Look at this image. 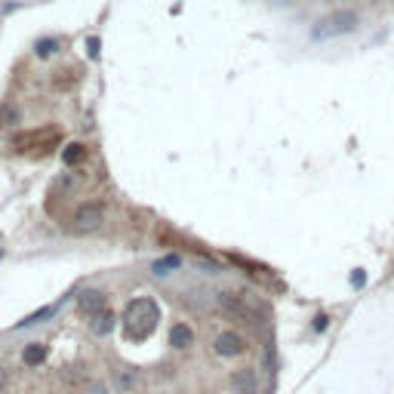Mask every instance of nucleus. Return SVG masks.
Returning <instances> with one entry per match:
<instances>
[{
    "mask_svg": "<svg viewBox=\"0 0 394 394\" xmlns=\"http://www.w3.org/2000/svg\"><path fill=\"white\" fill-rule=\"evenodd\" d=\"M360 28V12L357 10H333L324 19H318L311 28V41H336V37L354 34Z\"/></svg>",
    "mask_w": 394,
    "mask_h": 394,
    "instance_id": "f257e3e1",
    "label": "nucleus"
},
{
    "mask_svg": "<svg viewBox=\"0 0 394 394\" xmlns=\"http://www.w3.org/2000/svg\"><path fill=\"white\" fill-rule=\"evenodd\" d=\"M157 320H160V308H157L154 299L142 296V299H133L127 308V333L133 339H148L154 333Z\"/></svg>",
    "mask_w": 394,
    "mask_h": 394,
    "instance_id": "f03ea898",
    "label": "nucleus"
},
{
    "mask_svg": "<svg viewBox=\"0 0 394 394\" xmlns=\"http://www.w3.org/2000/svg\"><path fill=\"white\" fill-rule=\"evenodd\" d=\"M71 231L77 234H93L108 222V207L102 200H81L71 209Z\"/></svg>",
    "mask_w": 394,
    "mask_h": 394,
    "instance_id": "7ed1b4c3",
    "label": "nucleus"
},
{
    "mask_svg": "<svg viewBox=\"0 0 394 394\" xmlns=\"http://www.w3.org/2000/svg\"><path fill=\"white\" fill-rule=\"evenodd\" d=\"M216 302H219V308L228 314V318H234V320H244V324H259V314L253 311V305L244 299V296H238V293H231V290H222L219 296H216Z\"/></svg>",
    "mask_w": 394,
    "mask_h": 394,
    "instance_id": "20e7f679",
    "label": "nucleus"
},
{
    "mask_svg": "<svg viewBox=\"0 0 394 394\" xmlns=\"http://www.w3.org/2000/svg\"><path fill=\"white\" fill-rule=\"evenodd\" d=\"M247 339L240 336L238 330H222V333H216L213 336V354L216 357H225V360H231V357H240V354H247Z\"/></svg>",
    "mask_w": 394,
    "mask_h": 394,
    "instance_id": "39448f33",
    "label": "nucleus"
},
{
    "mask_svg": "<svg viewBox=\"0 0 394 394\" xmlns=\"http://www.w3.org/2000/svg\"><path fill=\"white\" fill-rule=\"evenodd\" d=\"M59 139V133L52 127L47 129H25V133H16L10 139V145H16V151H28V148H52Z\"/></svg>",
    "mask_w": 394,
    "mask_h": 394,
    "instance_id": "423d86ee",
    "label": "nucleus"
},
{
    "mask_svg": "<svg viewBox=\"0 0 394 394\" xmlns=\"http://www.w3.org/2000/svg\"><path fill=\"white\" fill-rule=\"evenodd\" d=\"M228 385H231V394H256L259 391V373H256V366H238L228 376Z\"/></svg>",
    "mask_w": 394,
    "mask_h": 394,
    "instance_id": "0eeeda50",
    "label": "nucleus"
},
{
    "mask_svg": "<svg viewBox=\"0 0 394 394\" xmlns=\"http://www.w3.org/2000/svg\"><path fill=\"white\" fill-rule=\"evenodd\" d=\"M167 342H169L173 351H191L194 342H197L194 326L185 324V320H176V324L169 326V333H167Z\"/></svg>",
    "mask_w": 394,
    "mask_h": 394,
    "instance_id": "6e6552de",
    "label": "nucleus"
},
{
    "mask_svg": "<svg viewBox=\"0 0 394 394\" xmlns=\"http://www.w3.org/2000/svg\"><path fill=\"white\" fill-rule=\"evenodd\" d=\"M77 305H81V311L87 314V318H93V314H98V311H105V308H108V293L96 290V287H87V290L77 293Z\"/></svg>",
    "mask_w": 394,
    "mask_h": 394,
    "instance_id": "1a4fd4ad",
    "label": "nucleus"
},
{
    "mask_svg": "<svg viewBox=\"0 0 394 394\" xmlns=\"http://www.w3.org/2000/svg\"><path fill=\"white\" fill-rule=\"evenodd\" d=\"M50 357V345L47 342H28L22 348V364L28 366V370H37V366H43Z\"/></svg>",
    "mask_w": 394,
    "mask_h": 394,
    "instance_id": "9d476101",
    "label": "nucleus"
},
{
    "mask_svg": "<svg viewBox=\"0 0 394 394\" xmlns=\"http://www.w3.org/2000/svg\"><path fill=\"white\" fill-rule=\"evenodd\" d=\"M114 311L111 308H105V311H98V314H93V318L87 320L90 324V333L93 336H98V339H105V336H111V330H114Z\"/></svg>",
    "mask_w": 394,
    "mask_h": 394,
    "instance_id": "9b49d317",
    "label": "nucleus"
},
{
    "mask_svg": "<svg viewBox=\"0 0 394 394\" xmlns=\"http://www.w3.org/2000/svg\"><path fill=\"white\" fill-rule=\"evenodd\" d=\"M136 385H139V373L129 370V366L117 370L114 379H111V388H114L117 394H136Z\"/></svg>",
    "mask_w": 394,
    "mask_h": 394,
    "instance_id": "f8f14e48",
    "label": "nucleus"
},
{
    "mask_svg": "<svg viewBox=\"0 0 394 394\" xmlns=\"http://www.w3.org/2000/svg\"><path fill=\"white\" fill-rule=\"evenodd\" d=\"M90 157V145H83V142H71V145L62 148V163L68 169H77L81 163H87Z\"/></svg>",
    "mask_w": 394,
    "mask_h": 394,
    "instance_id": "ddd939ff",
    "label": "nucleus"
},
{
    "mask_svg": "<svg viewBox=\"0 0 394 394\" xmlns=\"http://www.w3.org/2000/svg\"><path fill=\"white\" fill-rule=\"evenodd\" d=\"M176 268H182V256L179 253H169V256H163V259H157L154 265H151V271H154L157 278H163V274H173Z\"/></svg>",
    "mask_w": 394,
    "mask_h": 394,
    "instance_id": "4468645a",
    "label": "nucleus"
},
{
    "mask_svg": "<svg viewBox=\"0 0 394 394\" xmlns=\"http://www.w3.org/2000/svg\"><path fill=\"white\" fill-rule=\"evenodd\" d=\"M228 259H231L234 262V265H240V268H244V271L247 274H253V278H259V274H265V268H262V265H256V262H249L247 259V256H228Z\"/></svg>",
    "mask_w": 394,
    "mask_h": 394,
    "instance_id": "2eb2a0df",
    "label": "nucleus"
},
{
    "mask_svg": "<svg viewBox=\"0 0 394 394\" xmlns=\"http://www.w3.org/2000/svg\"><path fill=\"white\" fill-rule=\"evenodd\" d=\"M111 391H114V388H111L105 379H90V382L81 388V394H111Z\"/></svg>",
    "mask_w": 394,
    "mask_h": 394,
    "instance_id": "dca6fc26",
    "label": "nucleus"
},
{
    "mask_svg": "<svg viewBox=\"0 0 394 394\" xmlns=\"http://www.w3.org/2000/svg\"><path fill=\"white\" fill-rule=\"evenodd\" d=\"M56 314V305H47V308H41V311H34V314H28V318L22 320L19 326H31V324H41V320H47V318H52Z\"/></svg>",
    "mask_w": 394,
    "mask_h": 394,
    "instance_id": "f3484780",
    "label": "nucleus"
},
{
    "mask_svg": "<svg viewBox=\"0 0 394 394\" xmlns=\"http://www.w3.org/2000/svg\"><path fill=\"white\" fill-rule=\"evenodd\" d=\"M56 47H59L56 37H43V41H37L34 52H37V59H47V56H52V52H56Z\"/></svg>",
    "mask_w": 394,
    "mask_h": 394,
    "instance_id": "a211bd4d",
    "label": "nucleus"
},
{
    "mask_svg": "<svg viewBox=\"0 0 394 394\" xmlns=\"http://www.w3.org/2000/svg\"><path fill=\"white\" fill-rule=\"evenodd\" d=\"M326 324H330V318H326V314L320 311L318 318H314V324H311V326H314V333H324V330H326Z\"/></svg>",
    "mask_w": 394,
    "mask_h": 394,
    "instance_id": "6ab92c4d",
    "label": "nucleus"
},
{
    "mask_svg": "<svg viewBox=\"0 0 394 394\" xmlns=\"http://www.w3.org/2000/svg\"><path fill=\"white\" fill-rule=\"evenodd\" d=\"M6 385H10V376H6V370H3V366H0V391H3Z\"/></svg>",
    "mask_w": 394,
    "mask_h": 394,
    "instance_id": "aec40b11",
    "label": "nucleus"
},
{
    "mask_svg": "<svg viewBox=\"0 0 394 394\" xmlns=\"http://www.w3.org/2000/svg\"><path fill=\"white\" fill-rule=\"evenodd\" d=\"M90 52H93V56L98 52V41H96V37H90Z\"/></svg>",
    "mask_w": 394,
    "mask_h": 394,
    "instance_id": "412c9836",
    "label": "nucleus"
},
{
    "mask_svg": "<svg viewBox=\"0 0 394 394\" xmlns=\"http://www.w3.org/2000/svg\"><path fill=\"white\" fill-rule=\"evenodd\" d=\"M278 3H293V0H278Z\"/></svg>",
    "mask_w": 394,
    "mask_h": 394,
    "instance_id": "4be33fe9",
    "label": "nucleus"
},
{
    "mask_svg": "<svg viewBox=\"0 0 394 394\" xmlns=\"http://www.w3.org/2000/svg\"><path fill=\"white\" fill-rule=\"evenodd\" d=\"M157 394H173V391H157Z\"/></svg>",
    "mask_w": 394,
    "mask_h": 394,
    "instance_id": "5701e85b",
    "label": "nucleus"
},
{
    "mask_svg": "<svg viewBox=\"0 0 394 394\" xmlns=\"http://www.w3.org/2000/svg\"><path fill=\"white\" fill-rule=\"evenodd\" d=\"M0 259H3V249H0Z\"/></svg>",
    "mask_w": 394,
    "mask_h": 394,
    "instance_id": "b1692460",
    "label": "nucleus"
}]
</instances>
